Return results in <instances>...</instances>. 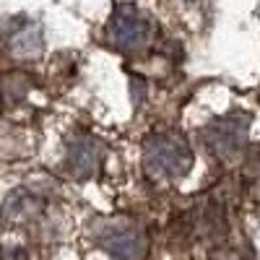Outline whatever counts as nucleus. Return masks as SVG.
Listing matches in <instances>:
<instances>
[{"label": "nucleus", "instance_id": "1", "mask_svg": "<svg viewBox=\"0 0 260 260\" xmlns=\"http://www.w3.org/2000/svg\"><path fill=\"white\" fill-rule=\"evenodd\" d=\"M91 240L117 260H146L148 252L146 229L127 219H99L91 224Z\"/></svg>", "mask_w": 260, "mask_h": 260}, {"label": "nucleus", "instance_id": "2", "mask_svg": "<svg viewBox=\"0 0 260 260\" xmlns=\"http://www.w3.org/2000/svg\"><path fill=\"white\" fill-rule=\"evenodd\" d=\"M192 167V151L190 146L172 133L151 136L143 148V169L148 177H182Z\"/></svg>", "mask_w": 260, "mask_h": 260}, {"label": "nucleus", "instance_id": "3", "mask_svg": "<svg viewBox=\"0 0 260 260\" xmlns=\"http://www.w3.org/2000/svg\"><path fill=\"white\" fill-rule=\"evenodd\" d=\"M107 37L122 52L143 50L151 39V21L133 6H120L112 13V21L107 26Z\"/></svg>", "mask_w": 260, "mask_h": 260}, {"label": "nucleus", "instance_id": "4", "mask_svg": "<svg viewBox=\"0 0 260 260\" xmlns=\"http://www.w3.org/2000/svg\"><path fill=\"white\" fill-rule=\"evenodd\" d=\"M208 148L213 151L216 156L221 159H232L242 151L245 141H247V125L237 117H229V120H219L206 127L203 133Z\"/></svg>", "mask_w": 260, "mask_h": 260}, {"label": "nucleus", "instance_id": "5", "mask_svg": "<svg viewBox=\"0 0 260 260\" xmlns=\"http://www.w3.org/2000/svg\"><path fill=\"white\" fill-rule=\"evenodd\" d=\"M102 161H104V146L91 136H81L68 146V172L76 180L94 177Z\"/></svg>", "mask_w": 260, "mask_h": 260}, {"label": "nucleus", "instance_id": "6", "mask_svg": "<svg viewBox=\"0 0 260 260\" xmlns=\"http://www.w3.org/2000/svg\"><path fill=\"white\" fill-rule=\"evenodd\" d=\"M45 42H42V29L31 21L13 26L11 37H8V52L18 60H29V57H39Z\"/></svg>", "mask_w": 260, "mask_h": 260}, {"label": "nucleus", "instance_id": "7", "mask_svg": "<svg viewBox=\"0 0 260 260\" xmlns=\"http://www.w3.org/2000/svg\"><path fill=\"white\" fill-rule=\"evenodd\" d=\"M39 208H42V201L37 198V195L21 190V192L13 195V198H8V203H6V219L16 221V224L18 221H31L34 216L39 213Z\"/></svg>", "mask_w": 260, "mask_h": 260}, {"label": "nucleus", "instance_id": "8", "mask_svg": "<svg viewBox=\"0 0 260 260\" xmlns=\"http://www.w3.org/2000/svg\"><path fill=\"white\" fill-rule=\"evenodd\" d=\"M29 91V76L26 73H6L0 78V99L6 104H16L18 99H24Z\"/></svg>", "mask_w": 260, "mask_h": 260}, {"label": "nucleus", "instance_id": "9", "mask_svg": "<svg viewBox=\"0 0 260 260\" xmlns=\"http://www.w3.org/2000/svg\"><path fill=\"white\" fill-rule=\"evenodd\" d=\"M0 260H29L24 250H8V247H0Z\"/></svg>", "mask_w": 260, "mask_h": 260}]
</instances>
